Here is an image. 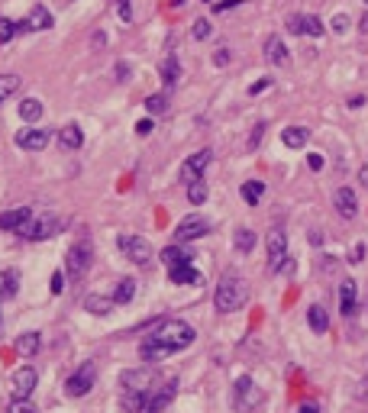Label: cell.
Wrapping results in <instances>:
<instances>
[{"instance_id":"obj_1","label":"cell","mask_w":368,"mask_h":413,"mask_svg":"<svg viewBox=\"0 0 368 413\" xmlns=\"http://www.w3.org/2000/svg\"><path fill=\"white\" fill-rule=\"evenodd\" d=\"M194 326L184 320H161L159 329H155L152 336L142 339V345H139V355L146 362H161L168 359L171 352H181V349H188V345L194 343Z\"/></svg>"},{"instance_id":"obj_2","label":"cell","mask_w":368,"mask_h":413,"mask_svg":"<svg viewBox=\"0 0 368 413\" xmlns=\"http://www.w3.org/2000/svg\"><path fill=\"white\" fill-rule=\"evenodd\" d=\"M245 297H249V288H245V281L239 275H223L220 284H216V294H214V304L220 314H233V310H239V307L245 304Z\"/></svg>"},{"instance_id":"obj_3","label":"cell","mask_w":368,"mask_h":413,"mask_svg":"<svg viewBox=\"0 0 368 413\" xmlns=\"http://www.w3.org/2000/svg\"><path fill=\"white\" fill-rule=\"evenodd\" d=\"M65 226V220L61 216H55V214H42V216H32V223L26 226L20 236L23 239H30V242H42V239H49V236H55V233Z\"/></svg>"},{"instance_id":"obj_4","label":"cell","mask_w":368,"mask_h":413,"mask_svg":"<svg viewBox=\"0 0 368 413\" xmlns=\"http://www.w3.org/2000/svg\"><path fill=\"white\" fill-rule=\"evenodd\" d=\"M36 384H39L36 368H32V365L16 368L13 375H10V397H13V400H30L32 390H36Z\"/></svg>"},{"instance_id":"obj_5","label":"cell","mask_w":368,"mask_h":413,"mask_svg":"<svg viewBox=\"0 0 368 413\" xmlns=\"http://www.w3.org/2000/svg\"><path fill=\"white\" fill-rule=\"evenodd\" d=\"M120 252L133 261V265H149L152 261V245L149 239L142 236H130V233H123L120 236Z\"/></svg>"},{"instance_id":"obj_6","label":"cell","mask_w":368,"mask_h":413,"mask_svg":"<svg viewBox=\"0 0 368 413\" xmlns=\"http://www.w3.org/2000/svg\"><path fill=\"white\" fill-rule=\"evenodd\" d=\"M94 381H97V368H94V362H85V365L65 381V394H68V397H85L87 390L94 388Z\"/></svg>"},{"instance_id":"obj_7","label":"cell","mask_w":368,"mask_h":413,"mask_svg":"<svg viewBox=\"0 0 368 413\" xmlns=\"http://www.w3.org/2000/svg\"><path fill=\"white\" fill-rule=\"evenodd\" d=\"M207 233H210V220H207V216H200V214L184 216V220L175 226V239H178V242H194V239L207 236Z\"/></svg>"},{"instance_id":"obj_8","label":"cell","mask_w":368,"mask_h":413,"mask_svg":"<svg viewBox=\"0 0 368 413\" xmlns=\"http://www.w3.org/2000/svg\"><path fill=\"white\" fill-rule=\"evenodd\" d=\"M262 400V394H259V388L252 384V378L249 375H243L236 384H233V404H236V410H252L255 404Z\"/></svg>"},{"instance_id":"obj_9","label":"cell","mask_w":368,"mask_h":413,"mask_svg":"<svg viewBox=\"0 0 368 413\" xmlns=\"http://www.w3.org/2000/svg\"><path fill=\"white\" fill-rule=\"evenodd\" d=\"M210 161H214V152H210V149H200V152H194L191 159L184 161L181 165V181L184 184H194V181H204V171H207V165Z\"/></svg>"},{"instance_id":"obj_10","label":"cell","mask_w":368,"mask_h":413,"mask_svg":"<svg viewBox=\"0 0 368 413\" xmlns=\"http://www.w3.org/2000/svg\"><path fill=\"white\" fill-rule=\"evenodd\" d=\"M323 30L326 26L320 23V16L314 13H291L288 16V32H294V36H323Z\"/></svg>"},{"instance_id":"obj_11","label":"cell","mask_w":368,"mask_h":413,"mask_svg":"<svg viewBox=\"0 0 368 413\" xmlns=\"http://www.w3.org/2000/svg\"><path fill=\"white\" fill-rule=\"evenodd\" d=\"M91 265V245L87 242H75L65 255V268H68V278H81Z\"/></svg>"},{"instance_id":"obj_12","label":"cell","mask_w":368,"mask_h":413,"mask_svg":"<svg viewBox=\"0 0 368 413\" xmlns=\"http://www.w3.org/2000/svg\"><path fill=\"white\" fill-rule=\"evenodd\" d=\"M269 271H281L284 268V259H288V236H284V230H271L269 233Z\"/></svg>"},{"instance_id":"obj_13","label":"cell","mask_w":368,"mask_h":413,"mask_svg":"<svg viewBox=\"0 0 368 413\" xmlns=\"http://www.w3.org/2000/svg\"><path fill=\"white\" fill-rule=\"evenodd\" d=\"M30 223H32L30 207H13V210H4V214H0V230L4 233H23Z\"/></svg>"},{"instance_id":"obj_14","label":"cell","mask_w":368,"mask_h":413,"mask_svg":"<svg viewBox=\"0 0 368 413\" xmlns=\"http://www.w3.org/2000/svg\"><path fill=\"white\" fill-rule=\"evenodd\" d=\"M46 142H49V130H39V126L16 132V146L26 149V152H39V149H46Z\"/></svg>"},{"instance_id":"obj_15","label":"cell","mask_w":368,"mask_h":413,"mask_svg":"<svg viewBox=\"0 0 368 413\" xmlns=\"http://www.w3.org/2000/svg\"><path fill=\"white\" fill-rule=\"evenodd\" d=\"M175 394H178V381H168V384H161V388H155L152 394H149L146 413H161L171 400H175Z\"/></svg>"},{"instance_id":"obj_16","label":"cell","mask_w":368,"mask_h":413,"mask_svg":"<svg viewBox=\"0 0 368 413\" xmlns=\"http://www.w3.org/2000/svg\"><path fill=\"white\" fill-rule=\"evenodd\" d=\"M333 204H336V214L345 216V220H355V214H359V200H355L352 187H339L333 194Z\"/></svg>"},{"instance_id":"obj_17","label":"cell","mask_w":368,"mask_h":413,"mask_svg":"<svg viewBox=\"0 0 368 413\" xmlns=\"http://www.w3.org/2000/svg\"><path fill=\"white\" fill-rule=\"evenodd\" d=\"M120 384H123V390H133V394H149L152 375L149 371H123Z\"/></svg>"},{"instance_id":"obj_18","label":"cell","mask_w":368,"mask_h":413,"mask_svg":"<svg viewBox=\"0 0 368 413\" xmlns=\"http://www.w3.org/2000/svg\"><path fill=\"white\" fill-rule=\"evenodd\" d=\"M20 294V268H4L0 271V300H13Z\"/></svg>"},{"instance_id":"obj_19","label":"cell","mask_w":368,"mask_h":413,"mask_svg":"<svg viewBox=\"0 0 368 413\" xmlns=\"http://www.w3.org/2000/svg\"><path fill=\"white\" fill-rule=\"evenodd\" d=\"M355 300H359L355 281H352V278H345V281L339 284V310H343V316H352L355 314Z\"/></svg>"},{"instance_id":"obj_20","label":"cell","mask_w":368,"mask_h":413,"mask_svg":"<svg viewBox=\"0 0 368 413\" xmlns=\"http://www.w3.org/2000/svg\"><path fill=\"white\" fill-rule=\"evenodd\" d=\"M20 26H23V30H30V32L32 30H49V26H52V13H49L42 4H36V10H32V13L26 16Z\"/></svg>"},{"instance_id":"obj_21","label":"cell","mask_w":368,"mask_h":413,"mask_svg":"<svg viewBox=\"0 0 368 413\" xmlns=\"http://www.w3.org/2000/svg\"><path fill=\"white\" fill-rule=\"evenodd\" d=\"M307 139H310V130H307V126H288V130H281V142L288 149H304Z\"/></svg>"},{"instance_id":"obj_22","label":"cell","mask_w":368,"mask_h":413,"mask_svg":"<svg viewBox=\"0 0 368 413\" xmlns=\"http://www.w3.org/2000/svg\"><path fill=\"white\" fill-rule=\"evenodd\" d=\"M194 255L188 252V249H181V245H168V249H161V261H165V268H178V265H191Z\"/></svg>"},{"instance_id":"obj_23","label":"cell","mask_w":368,"mask_h":413,"mask_svg":"<svg viewBox=\"0 0 368 413\" xmlns=\"http://www.w3.org/2000/svg\"><path fill=\"white\" fill-rule=\"evenodd\" d=\"M265 55H269L271 65H288V46L281 42V36L265 39Z\"/></svg>"},{"instance_id":"obj_24","label":"cell","mask_w":368,"mask_h":413,"mask_svg":"<svg viewBox=\"0 0 368 413\" xmlns=\"http://www.w3.org/2000/svg\"><path fill=\"white\" fill-rule=\"evenodd\" d=\"M39 345H42V339H39V333H23V336H16V355H23V359H32V355L39 352Z\"/></svg>"},{"instance_id":"obj_25","label":"cell","mask_w":368,"mask_h":413,"mask_svg":"<svg viewBox=\"0 0 368 413\" xmlns=\"http://www.w3.org/2000/svg\"><path fill=\"white\" fill-rule=\"evenodd\" d=\"M168 278L175 284H200L204 278H200V271L194 265H178V268H168Z\"/></svg>"},{"instance_id":"obj_26","label":"cell","mask_w":368,"mask_h":413,"mask_svg":"<svg viewBox=\"0 0 368 413\" xmlns=\"http://www.w3.org/2000/svg\"><path fill=\"white\" fill-rule=\"evenodd\" d=\"M59 142L65 149H81V142H85V132H81V126L68 123V126H61V130H59Z\"/></svg>"},{"instance_id":"obj_27","label":"cell","mask_w":368,"mask_h":413,"mask_svg":"<svg viewBox=\"0 0 368 413\" xmlns=\"http://www.w3.org/2000/svg\"><path fill=\"white\" fill-rule=\"evenodd\" d=\"M178 78H181V65H178V55H165V61H161V85L171 87V85H178Z\"/></svg>"},{"instance_id":"obj_28","label":"cell","mask_w":368,"mask_h":413,"mask_svg":"<svg viewBox=\"0 0 368 413\" xmlns=\"http://www.w3.org/2000/svg\"><path fill=\"white\" fill-rule=\"evenodd\" d=\"M307 323H310L314 333H326V329H330V316H326V310H323L320 304H314L307 310Z\"/></svg>"},{"instance_id":"obj_29","label":"cell","mask_w":368,"mask_h":413,"mask_svg":"<svg viewBox=\"0 0 368 413\" xmlns=\"http://www.w3.org/2000/svg\"><path fill=\"white\" fill-rule=\"evenodd\" d=\"M85 310H91V314L104 316L114 310V297H100V294H87L85 297Z\"/></svg>"},{"instance_id":"obj_30","label":"cell","mask_w":368,"mask_h":413,"mask_svg":"<svg viewBox=\"0 0 368 413\" xmlns=\"http://www.w3.org/2000/svg\"><path fill=\"white\" fill-rule=\"evenodd\" d=\"M133 297H136V281H133V278H123V281H116L114 304H130Z\"/></svg>"},{"instance_id":"obj_31","label":"cell","mask_w":368,"mask_h":413,"mask_svg":"<svg viewBox=\"0 0 368 413\" xmlns=\"http://www.w3.org/2000/svg\"><path fill=\"white\" fill-rule=\"evenodd\" d=\"M20 116H23L26 123H36L39 116H42V100H36V97H26L23 104H20Z\"/></svg>"},{"instance_id":"obj_32","label":"cell","mask_w":368,"mask_h":413,"mask_svg":"<svg viewBox=\"0 0 368 413\" xmlns=\"http://www.w3.org/2000/svg\"><path fill=\"white\" fill-rule=\"evenodd\" d=\"M262 194H265V184H262V181H245V184H243V200H245L249 207L259 204Z\"/></svg>"},{"instance_id":"obj_33","label":"cell","mask_w":368,"mask_h":413,"mask_svg":"<svg viewBox=\"0 0 368 413\" xmlns=\"http://www.w3.org/2000/svg\"><path fill=\"white\" fill-rule=\"evenodd\" d=\"M233 245H236V249H239V252H252V249H255V233L252 230H245V226H243V230H236V236H233Z\"/></svg>"},{"instance_id":"obj_34","label":"cell","mask_w":368,"mask_h":413,"mask_svg":"<svg viewBox=\"0 0 368 413\" xmlns=\"http://www.w3.org/2000/svg\"><path fill=\"white\" fill-rule=\"evenodd\" d=\"M20 91V78L16 75H0V104L10 100V94Z\"/></svg>"},{"instance_id":"obj_35","label":"cell","mask_w":368,"mask_h":413,"mask_svg":"<svg viewBox=\"0 0 368 413\" xmlns=\"http://www.w3.org/2000/svg\"><path fill=\"white\" fill-rule=\"evenodd\" d=\"M188 200H191L194 207H200V204H204V200H207V184H204V181L188 184Z\"/></svg>"},{"instance_id":"obj_36","label":"cell","mask_w":368,"mask_h":413,"mask_svg":"<svg viewBox=\"0 0 368 413\" xmlns=\"http://www.w3.org/2000/svg\"><path fill=\"white\" fill-rule=\"evenodd\" d=\"M20 30H23V26L16 23V20H0V46H7V42H10V39H13Z\"/></svg>"},{"instance_id":"obj_37","label":"cell","mask_w":368,"mask_h":413,"mask_svg":"<svg viewBox=\"0 0 368 413\" xmlns=\"http://www.w3.org/2000/svg\"><path fill=\"white\" fill-rule=\"evenodd\" d=\"M146 110L149 113H165V110H168V97H165V94H152V97H146Z\"/></svg>"},{"instance_id":"obj_38","label":"cell","mask_w":368,"mask_h":413,"mask_svg":"<svg viewBox=\"0 0 368 413\" xmlns=\"http://www.w3.org/2000/svg\"><path fill=\"white\" fill-rule=\"evenodd\" d=\"M330 30L343 36V32L349 30V16H345V13H336V16H333V20H330Z\"/></svg>"},{"instance_id":"obj_39","label":"cell","mask_w":368,"mask_h":413,"mask_svg":"<svg viewBox=\"0 0 368 413\" xmlns=\"http://www.w3.org/2000/svg\"><path fill=\"white\" fill-rule=\"evenodd\" d=\"M265 130H269L265 123H255V126H252V136H249V149H259V142H262V136H265Z\"/></svg>"},{"instance_id":"obj_40","label":"cell","mask_w":368,"mask_h":413,"mask_svg":"<svg viewBox=\"0 0 368 413\" xmlns=\"http://www.w3.org/2000/svg\"><path fill=\"white\" fill-rule=\"evenodd\" d=\"M116 13H120L123 23H133V7H130V0H116Z\"/></svg>"},{"instance_id":"obj_41","label":"cell","mask_w":368,"mask_h":413,"mask_svg":"<svg viewBox=\"0 0 368 413\" xmlns=\"http://www.w3.org/2000/svg\"><path fill=\"white\" fill-rule=\"evenodd\" d=\"M210 36V23L200 16V20H194V39H207Z\"/></svg>"},{"instance_id":"obj_42","label":"cell","mask_w":368,"mask_h":413,"mask_svg":"<svg viewBox=\"0 0 368 413\" xmlns=\"http://www.w3.org/2000/svg\"><path fill=\"white\" fill-rule=\"evenodd\" d=\"M65 281H68V278L61 275V271H55V275H52V284H49V291H52V294H61V291H65Z\"/></svg>"},{"instance_id":"obj_43","label":"cell","mask_w":368,"mask_h":413,"mask_svg":"<svg viewBox=\"0 0 368 413\" xmlns=\"http://www.w3.org/2000/svg\"><path fill=\"white\" fill-rule=\"evenodd\" d=\"M10 413H36V407H32L30 400H13V404H10Z\"/></svg>"},{"instance_id":"obj_44","label":"cell","mask_w":368,"mask_h":413,"mask_svg":"<svg viewBox=\"0 0 368 413\" xmlns=\"http://www.w3.org/2000/svg\"><path fill=\"white\" fill-rule=\"evenodd\" d=\"M239 4H245V0H220V4H214V13H226V10L239 7Z\"/></svg>"},{"instance_id":"obj_45","label":"cell","mask_w":368,"mask_h":413,"mask_svg":"<svg viewBox=\"0 0 368 413\" xmlns=\"http://www.w3.org/2000/svg\"><path fill=\"white\" fill-rule=\"evenodd\" d=\"M307 165H310L314 171H320L323 168V155L320 152H310V155H307Z\"/></svg>"},{"instance_id":"obj_46","label":"cell","mask_w":368,"mask_h":413,"mask_svg":"<svg viewBox=\"0 0 368 413\" xmlns=\"http://www.w3.org/2000/svg\"><path fill=\"white\" fill-rule=\"evenodd\" d=\"M214 65H230V49H216Z\"/></svg>"},{"instance_id":"obj_47","label":"cell","mask_w":368,"mask_h":413,"mask_svg":"<svg viewBox=\"0 0 368 413\" xmlns=\"http://www.w3.org/2000/svg\"><path fill=\"white\" fill-rule=\"evenodd\" d=\"M269 87H271V81H269V78H265V81H255V85H252V87H249V94H252V97H255V94H262V91H269Z\"/></svg>"},{"instance_id":"obj_48","label":"cell","mask_w":368,"mask_h":413,"mask_svg":"<svg viewBox=\"0 0 368 413\" xmlns=\"http://www.w3.org/2000/svg\"><path fill=\"white\" fill-rule=\"evenodd\" d=\"M136 132H139V136H149V132H152V120H139L136 123Z\"/></svg>"},{"instance_id":"obj_49","label":"cell","mask_w":368,"mask_h":413,"mask_svg":"<svg viewBox=\"0 0 368 413\" xmlns=\"http://www.w3.org/2000/svg\"><path fill=\"white\" fill-rule=\"evenodd\" d=\"M362 259H365V245L359 242V245H355V249H352V259H349V261H352V265H359Z\"/></svg>"},{"instance_id":"obj_50","label":"cell","mask_w":368,"mask_h":413,"mask_svg":"<svg viewBox=\"0 0 368 413\" xmlns=\"http://www.w3.org/2000/svg\"><path fill=\"white\" fill-rule=\"evenodd\" d=\"M298 413H320V407H317V404H300Z\"/></svg>"},{"instance_id":"obj_51","label":"cell","mask_w":368,"mask_h":413,"mask_svg":"<svg viewBox=\"0 0 368 413\" xmlns=\"http://www.w3.org/2000/svg\"><path fill=\"white\" fill-rule=\"evenodd\" d=\"M359 181L368 187V161H365V165H362V168H359Z\"/></svg>"},{"instance_id":"obj_52","label":"cell","mask_w":368,"mask_h":413,"mask_svg":"<svg viewBox=\"0 0 368 413\" xmlns=\"http://www.w3.org/2000/svg\"><path fill=\"white\" fill-rule=\"evenodd\" d=\"M116 75H120V81H126V75H130V68H126V65H123V61H120V65H116Z\"/></svg>"},{"instance_id":"obj_53","label":"cell","mask_w":368,"mask_h":413,"mask_svg":"<svg viewBox=\"0 0 368 413\" xmlns=\"http://www.w3.org/2000/svg\"><path fill=\"white\" fill-rule=\"evenodd\" d=\"M359 32H368V13L359 20Z\"/></svg>"},{"instance_id":"obj_54","label":"cell","mask_w":368,"mask_h":413,"mask_svg":"<svg viewBox=\"0 0 368 413\" xmlns=\"http://www.w3.org/2000/svg\"><path fill=\"white\" fill-rule=\"evenodd\" d=\"M362 388H365V397H368V375H365V384H362Z\"/></svg>"},{"instance_id":"obj_55","label":"cell","mask_w":368,"mask_h":413,"mask_svg":"<svg viewBox=\"0 0 368 413\" xmlns=\"http://www.w3.org/2000/svg\"><path fill=\"white\" fill-rule=\"evenodd\" d=\"M0 329H4V314H0Z\"/></svg>"},{"instance_id":"obj_56","label":"cell","mask_w":368,"mask_h":413,"mask_svg":"<svg viewBox=\"0 0 368 413\" xmlns=\"http://www.w3.org/2000/svg\"><path fill=\"white\" fill-rule=\"evenodd\" d=\"M204 4H210V0H204Z\"/></svg>"},{"instance_id":"obj_57","label":"cell","mask_w":368,"mask_h":413,"mask_svg":"<svg viewBox=\"0 0 368 413\" xmlns=\"http://www.w3.org/2000/svg\"><path fill=\"white\" fill-rule=\"evenodd\" d=\"M365 4H368V0H365Z\"/></svg>"}]
</instances>
